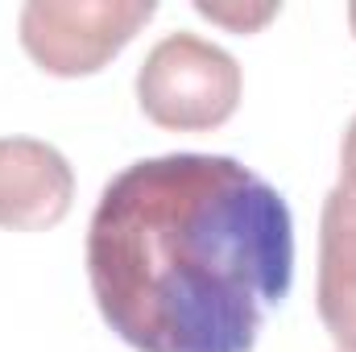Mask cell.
<instances>
[{"label":"cell","instance_id":"1","mask_svg":"<svg viewBox=\"0 0 356 352\" xmlns=\"http://www.w3.org/2000/svg\"><path fill=\"white\" fill-rule=\"evenodd\" d=\"M88 282L129 349L253 352L294 282V220L236 158H141L99 191Z\"/></svg>","mask_w":356,"mask_h":352},{"label":"cell","instance_id":"5","mask_svg":"<svg viewBox=\"0 0 356 352\" xmlns=\"http://www.w3.org/2000/svg\"><path fill=\"white\" fill-rule=\"evenodd\" d=\"M315 307L340 352H356V191L332 186L319 216Z\"/></svg>","mask_w":356,"mask_h":352},{"label":"cell","instance_id":"3","mask_svg":"<svg viewBox=\"0 0 356 352\" xmlns=\"http://www.w3.org/2000/svg\"><path fill=\"white\" fill-rule=\"evenodd\" d=\"M154 13V0H29L17 17V33L46 75L79 79L116 58Z\"/></svg>","mask_w":356,"mask_h":352},{"label":"cell","instance_id":"2","mask_svg":"<svg viewBox=\"0 0 356 352\" xmlns=\"http://www.w3.org/2000/svg\"><path fill=\"white\" fill-rule=\"evenodd\" d=\"M241 67L236 58L199 38V33H166L137 71V104L141 112L170 133H207L220 129L241 104Z\"/></svg>","mask_w":356,"mask_h":352},{"label":"cell","instance_id":"7","mask_svg":"<svg viewBox=\"0 0 356 352\" xmlns=\"http://www.w3.org/2000/svg\"><path fill=\"white\" fill-rule=\"evenodd\" d=\"M340 186L356 191V116L348 120V133L340 141Z\"/></svg>","mask_w":356,"mask_h":352},{"label":"cell","instance_id":"8","mask_svg":"<svg viewBox=\"0 0 356 352\" xmlns=\"http://www.w3.org/2000/svg\"><path fill=\"white\" fill-rule=\"evenodd\" d=\"M348 25H353V33H356V4H348Z\"/></svg>","mask_w":356,"mask_h":352},{"label":"cell","instance_id":"6","mask_svg":"<svg viewBox=\"0 0 356 352\" xmlns=\"http://www.w3.org/2000/svg\"><path fill=\"white\" fill-rule=\"evenodd\" d=\"M195 13L232 29V33H257L266 21L277 17V4H207V0H199Z\"/></svg>","mask_w":356,"mask_h":352},{"label":"cell","instance_id":"4","mask_svg":"<svg viewBox=\"0 0 356 352\" xmlns=\"http://www.w3.org/2000/svg\"><path fill=\"white\" fill-rule=\"evenodd\" d=\"M75 203L71 162L38 137H0V228L46 232Z\"/></svg>","mask_w":356,"mask_h":352}]
</instances>
